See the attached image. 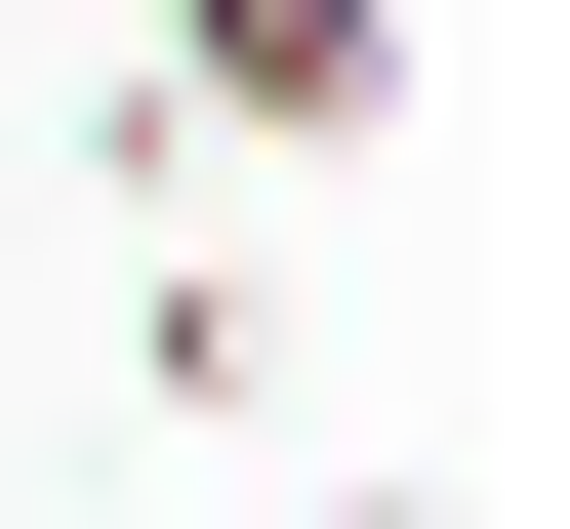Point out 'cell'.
Wrapping results in <instances>:
<instances>
[{
	"label": "cell",
	"mask_w": 570,
	"mask_h": 529,
	"mask_svg": "<svg viewBox=\"0 0 570 529\" xmlns=\"http://www.w3.org/2000/svg\"><path fill=\"white\" fill-rule=\"evenodd\" d=\"M204 164V123H285V164H326V123H407V0H164V82H122Z\"/></svg>",
	"instance_id": "1"
},
{
	"label": "cell",
	"mask_w": 570,
	"mask_h": 529,
	"mask_svg": "<svg viewBox=\"0 0 570 529\" xmlns=\"http://www.w3.org/2000/svg\"><path fill=\"white\" fill-rule=\"evenodd\" d=\"M326 529H407V489H326Z\"/></svg>",
	"instance_id": "2"
}]
</instances>
